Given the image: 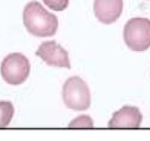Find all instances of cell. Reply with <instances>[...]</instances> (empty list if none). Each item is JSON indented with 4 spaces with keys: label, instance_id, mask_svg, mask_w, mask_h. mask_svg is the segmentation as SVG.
I'll use <instances>...</instances> for the list:
<instances>
[{
    "label": "cell",
    "instance_id": "cell-8",
    "mask_svg": "<svg viewBox=\"0 0 150 141\" xmlns=\"http://www.w3.org/2000/svg\"><path fill=\"white\" fill-rule=\"evenodd\" d=\"M14 115V107L10 101H0V128L10 126Z\"/></svg>",
    "mask_w": 150,
    "mask_h": 141
},
{
    "label": "cell",
    "instance_id": "cell-9",
    "mask_svg": "<svg viewBox=\"0 0 150 141\" xmlns=\"http://www.w3.org/2000/svg\"><path fill=\"white\" fill-rule=\"evenodd\" d=\"M69 128H93V121L88 115H81L72 120L69 126Z\"/></svg>",
    "mask_w": 150,
    "mask_h": 141
},
{
    "label": "cell",
    "instance_id": "cell-1",
    "mask_svg": "<svg viewBox=\"0 0 150 141\" xmlns=\"http://www.w3.org/2000/svg\"><path fill=\"white\" fill-rule=\"evenodd\" d=\"M24 26L28 33L38 38L52 37L58 30V18L38 1L26 4L23 12Z\"/></svg>",
    "mask_w": 150,
    "mask_h": 141
},
{
    "label": "cell",
    "instance_id": "cell-3",
    "mask_svg": "<svg viewBox=\"0 0 150 141\" xmlns=\"http://www.w3.org/2000/svg\"><path fill=\"white\" fill-rule=\"evenodd\" d=\"M31 64L27 57L19 52L7 55L0 64L3 80L10 85H20L30 76Z\"/></svg>",
    "mask_w": 150,
    "mask_h": 141
},
{
    "label": "cell",
    "instance_id": "cell-2",
    "mask_svg": "<svg viewBox=\"0 0 150 141\" xmlns=\"http://www.w3.org/2000/svg\"><path fill=\"white\" fill-rule=\"evenodd\" d=\"M63 101L66 108L84 112L90 108L91 94L86 82L79 76L67 78L63 85Z\"/></svg>",
    "mask_w": 150,
    "mask_h": 141
},
{
    "label": "cell",
    "instance_id": "cell-7",
    "mask_svg": "<svg viewBox=\"0 0 150 141\" xmlns=\"http://www.w3.org/2000/svg\"><path fill=\"white\" fill-rule=\"evenodd\" d=\"M142 113L137 107L124 105L120 110L115 112L110 119L109 128H139L142 125Z\"/></svg>",
    "mask_w": 150,
    "mask_h": 141
},
{
    "label": "cell",
    "instance_id": "cell-4",
    "mask_svg": "<svg viewBox=\"0 0 150 141\" xmlns=\"http://www.w3.org/2000/svg\"><path fill=\"white\" fill-rule=\"evenodd\" d=\"M125 45L137 52L145 51L150 48V19L132 18L128 20L123 30Z\"/></svg>",
    "mask_w": 150,
    "mask_h": 141
},
{
    "label": "cell",
    "instance_id": "cell-6",
    "mask_svg": "<svg viewBox=\"0 0 150 141\" xmlns=\"http://www.w3.org/2000/svg\"><path fill=\"white\" fill-rule=\"evenodd\" d=\"M123 12V0H95L93 13L98 21L112 24L118 20Z\"/></svg>",
    "mask_w": 150,
    "mask_h": 141
},
{
    "label": "cell",
    "instance_id": "cell-5",
    "mask_svg": "<svg viewBox=\"0 0 150 141\" xmlns=\"http://www.w3.org/2000/svg\"><path fill=\"white\" fill-rule=\"evenodd\" d=\"M35 56L43 59L50 66L65 68V69L71 68L67 51L54 41H47L42 43L38 50L35 51Z\"/></svg>",
    "mask_w": 150,
    "mask_h": 141
},
{
    "label": "cell",
    "instance_id": "cell-10",
    "mask_svg": "<svg viewBox=\"0 0 150 141\" xmlns=\"http://www.w3.org/2000/svg\"><path fill=\"white\" fill-rule=\"evenodd\" d=\"M44 4L53 11H64L69 6V0H43Z\"/></svg>",
    "mask_w": 150,
    "mask_h": 141
}]
</instances>
